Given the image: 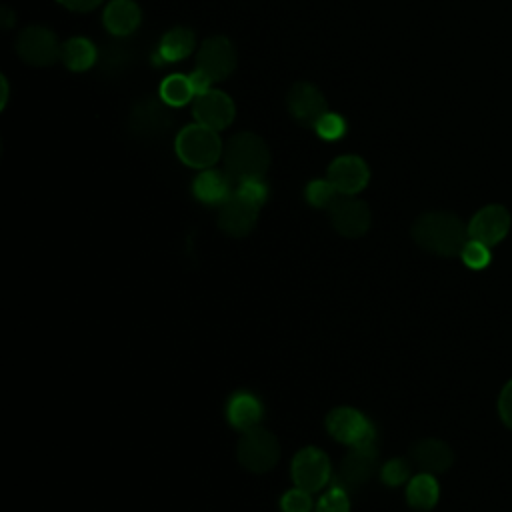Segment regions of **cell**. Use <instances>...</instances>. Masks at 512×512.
Masks as SVG:
<instances>
[{
  "mask_svg": "<svg viewBox=\"0 0 512 512\" xmlns=\"http://www.w3.org/2000/svg\"><path fill=\"white\" fill-rule=\"evenodd\" d=\"M414 242L430 254L452 258L460 256L468 238V226L450 212H426L412 224Z\"/></svg>",
  "mask_w": 512,
  "mask_h": 512,
  "instance_id": "obj_1",
  "label": "cell"
},
{
  "mask_svg": "<svg viewBox=\"0 0 512 512\" xmlns=\"http://www.w3.org/2000/svg\"><path fill=\"white\" fill-rule=\"evenodd\" d=\"M270 166V150L266 142L254 132H240L224 146V172L242 182L248 178H262Z\"/></svg>",
  "mask_w": 512,
  "mask_h": 512,
  "instance_id": "obj_2",
  "label": "cell"
},
{
  "mask_svg": "<svg viewBox=\"0 0 512 512\" xmlns=\"http://www.w3.org/2000/svg\"><path fill=\"white\" fill-rule=\"evenodd\" d=\"M176 154L192 168H210L222 156V142L216 130L196 122L178 132Z\"/></svg>",
  "mask_w": 512,
  "mask_h": 512,
  "instance_id": "obj_3",
  "label": "cell"
},
{
  "mask_svg": "<svg viewBox=\"0 0 512 512\" xmlns=\"http://www.w3.org/2000/svg\"><path fill=\"white\" fill-rule=\"evenodd\" d=\"M328 434L348 446H368L376 440V430L372 422L356 408L338 406L326 416Z\"/></svg>",
  "mask_w": 512,
  "mask_h": 512,
  "instance_id": "obj_4",
  "label": "cell"
},
{
  "mask_svg": "<svg viewBox=\"0 0 512 512\" xmlns=\"http://www.w3.org/2000/svg\"><path fill=\"white\" fill-rule=\"evenodd\" d=\"M280 458V446L274 434L266 428L246 430L238 442V460L240 464L256 474L268 472Z\"/></svg>",
  "mask_w": 512,
  "mask_h": 512,
  "instance_id": "obj_5",
  "label": "cell"
},
{
  "mask_svg": "<svg viewBox=\"0 0 512 512\" xmlns=\"http://www.w3.org/2000/svg\"><path fill=\"white\" fill-rule=\"evenodd\" d=\"M16 52L30 66H52L62 56V46L50 28L30 26L18 34Z\"/></svg>",
  "mask_w": 512,
  "mask_h": 512,
  "instance_id": "obj_6",
  "label": "cell"
},
{
  "mask_svg": "<svg viewBox=\"0 0 512 512\" xmlns=\"http://www.w3.org/2000/svg\"><path fill=\"white\" fill-rule=\"evenodd\" d=\"M290 472L294 484L312 494L328 484L332 468L326 452L316 446H306L296 452Z\"/></svg>",
  "mask_w": 512,
  "mask_h": 512,
  "instance_id": "obj_7",
  "label": "cell"
},
{
  "mask_svg": "<svg viewBox=\"0 0 512 512\" xmlns=\"http://www.w3.org/2000/svg\"><path fill=\"white\" fill-rule=\"evenodd\" d=\"M196 68L220 82L232 74L236 68V48L226 36L206 38L196 54Z\"/></svg>",
  "mask_w": 512,
  "mask_h": 512,
  "instance_id": "obj_8",
  "label": "cell"
},
{
  "mask_svg": "<svg viewBox=\"0 0 512 512\" xmlns=\"http://www.w3.org/2000/svg\"><path fill=\"white\" fill-rule=\"evenodd\" d=\"M288 112L302 126H316V122L328 112V104L322 92L310 82H296L288 90Z\"/></svg>",
  "mask_w": 512,
  "mask_h": 512,
  "instance_id": "obj_9",
  "label": "cell"
},
{
  "mask_svg": "<svg viewBox=\"0 0 512 512\" xmlns=\"http://www.w3.org/2000/svg\"><path fill=\"white\" fill-rule=\"evenodd\" d=\"M330 222L334 230L348 238H358L370 228V208L366 202L352 196H340L330 208Z\"/></svg>",
  "mask_w": 512,
  "mask_h": 512,
  "instance_id": "obj_10",
  "label": "cell"
},
{
  "mask_svg": "<svg viewBox=\"0 0 512 512\" xmlns=\"http://www.w3.org/2000/svg\"><path fill=\"white\" fill-rule=\"evenodd\" d=\"M376 470H378L376 444L354 446L340 462V472H338L336 484H340L346 490L362 486L364 482H368L374 476Z\"/></svg>",
  "mask_w": 512,
  "mask_h": 512,
  "instance_id": "obj_11",
  "label": "cell"
},
{
  "mask_svg": "<svg viewBox=\"0 0 512 512\" xmlns=\"http://www.w3.org/2000/svg\"><path fill=\"white\" fill-rule=\"evenodd\" d=\"M510 230V214L500 204H490L478 210L468 222V238L486 246H496Z\"/></svg>",
  "mask_w": 512,
  "mask_h": 512,
  "instance_id": "obj_12",
  "label": "cell"
},
{
  "mask_svg": "<svg viewBox=\"0 0 512 512\" xmlns=\"http://www.w3.org/2000/svg\"><path fill=\"white\" fill-rule=\"evenodd\" d=\"M192 112L198 124L218 132L234 120V102L220 90H208L194 98Z\"/></svg>",
  "mask_w": 512,
  "mask_h": 512,
  "instance_id": "obj_13",
  "label": "cell"
},
{
  "mask_svg": "<svg viewBox=\"0 0 512 512\" xmlns=\"http://www.w3.org/2000/svg\"><path fill=\"white\" fill-rule=\"evenodd\" d=\"M328 180L336 186V190L344 196H354L364 190L370 180V170L360 156H338L328 166Z\"/></svg>",
  "mask_w": 512,
  "mask_h": 512,
  "instance_id": "obj_14",
  "label": "cell"
},
{
  "mask_svg": "<svg viewBox=\"0 0 512 512\" xmlns=\"http://www.w3.org/2000/svg\"><path fill=\"white\" fill-rule=\"evenodd\" d=\"M410 458L420 468V472L442 474L452 466L454 452L446 442L438 438H422L412 444Z\"/></svg>",
  "mask_w": 512,
  "mask_h": 512,
  "instance_id": "obj_15",
  "label": "cell"
},
{
  "mask_svg": "<svg viewBox=\"0 0 512 512\" xmlns=\"http://www.w3.org/2000/svg\"><path fill=\"white\" fill-rule=\"evenodd\" d=\"M258 210L260 208H256V206L248 204L246 200H242L240 196L232 194L220 206L218 226L230 236H246L258 220Z\"/></svg>",
  "mask_w": 512,
  "mask_h": 512,
  "instance_id": "obj_16",
  "label": "cell"
},
{
  "mask_svg": "<svg viewBox=\"0 0 512 512\" xmlns=\"http://www.w3.org/2000/svg\"><path fill=\"white\" fill-rule=\"evenodd\" d=\"M232 178L226 172L220 170H204L200 172L194 182H192V192L194 196L204 202V204H212V206H222L232 194Z\"/></svg>",
  "mask_w": 512,
  "mask_h": 512,
  "instance_id": "obj_17",
  "label": "cell"
},
{
  "mask_svg": "<svg viewBox=\"0 0 512 512\" xmlns=\"http://www.w3.org/2000/svg\"><path fill=\"white\" fill-rule=\"evenodd\" d=\"M226 416L234 428L246 432V430L260 426L264 408H262V402L254 394L236 392L234 396H230V400L226 404Z\"/></svg>",
  "mask_w": 512,
  "mask_h": 512,
  "instance_id": "obj_18",
  "label": "cell"
},
{
  "mask_svg": "<svg viewBox=\"0 0 512 512\" xmlns=\"http://www.w3.org/2000/svg\"><path fill=\"white\" fill-rule=\"evenodd\" d=\"M168 124H170V116H168L166 108L152 98L140 102L130 114L132 130L142 136L160 134L168 128Z\"/></svg>",
  "mask_w": 512,
  "mask_h": 512,
  "instance_id": "obj_19",
  "label": "cell"
},
{
  "mask_svg": "<svg viewBox=\"0 0 512 512\" xmlns=\"http://www.w3.org/2000/svg\"><path fill=\"white\" fill-rule=\"evenodd\" d=\"M140 24V8L134 0H112L104 10V26L114 36H128Z\"/></svg>",
  "mask_w": 512,
  "mask_h": 512,
  "instance_id": "obj_20",
  "label": "cell"
},
{
  "mask_svg": "<svg viewBox=\"0 0 512 512\" xmlns=\"http://www.w3.org/2000/svg\"><path fill=\"white\" fill-rule=\"evenodd\" d=\"M438 496H440V488H438V482H436L434 474L420 472V474H416L408 480L406 500L412 508L430 510V508L436 506Z\"/></svg>",
  "mask_w": 512,
  "mask_h": 512,
  "instance_id": "obj_21",
  "label": "cell"
},
{
  "mask_svg": "<svg viewBox=\"0 0 512 512\" xmlns=\"http://www.w3.org/2000/svg\"><path fill=\"white\" fill-rule=\"evenodd\" d=\"M192 48H194L192 30L176 26V28H170L162 36L160 46H158V54H160V60H164V62H176V60L186 58L192 52Z\"/></svg>",
  "mask_w": 512,
  "mask_h": 512,
  "instance_id": "obj_22",
  "label": "cell"
},
{
  "mask_svg": "<svg viewBox=\"0 0 512 512\" xmlns=\"http://www.w3.org/2000/svg\"><path fill=\"white\" fill-rule=\"evenodd\" d=\"M62 62L68 70L74 72H84L88 68H92V64L96 62V48L90 40L86 38H70L62 44Z\"/></svg>",
  "mask_w": 512,
  "mask_h": 512,
  "instance_id": "obj_23",
  "label": "cell"
},
{
  "mask_svg": "<svg viewBox=\"0 0 512 512\" xmlns=\"http://www.w3.org/2000/svg\"><path fill=\"white\" fill-rule=\"evenodd\" d=\"M192 96H194V90L188 76L172 74L160 84V98L170 106H182L190 102Z\"/></svg>",
  "mask_w": 512,
  "mask_h": 512,
  "instance_id": "obj_24",
  "label": "cell"
},
{
  "mask_svg": "<svg viewBox=\"0 0 512 512\" xmlns=\"http://www.w3.org/2000/svg\"><path fill=\"white\" fill-rule=\"evenodd\" d=\"M342 194L336 190V186L326 178V180H312L306 186V200L314 208H330Z\"/></svg>",
  "mask_w": 512,
  "mask_h": 512,
  "instance_id": "obj_25",
  "label": "cell"
},
{
  "mask_svg": "<svg viewBox=\"0 0 512 512\" xmlns=\"http://www.w3.org/2000/svg\"><path fill=\"white\" fill-rule=\"evenodd\" d=\"M316 512H350V498H348V490L342 488L340 484H332V488H328L318 504H316Z\"/></svg>",
  "mask_w": 512,
  "mask_h": 512,
  "instance_id": "obj_26",
  "label": "cell"
},
{
  "mask_svg": "<svg viewBox=\"0 0 512 512\" xmlns=\"http://www.w3.org/2000/svg\"><path fill=\"white\" fill-rule=\"evenodd\" d=\"M234 194L240 196L242 200H246L248 204L260 208L268 198V186L264 184L262 178H248V180L236 182Z\"/></svg>",
  "mask_w": 512,
  "mask_h": 512,
  "instance_id": "obj_27",
  "label": "cell"
},
{
  "mask_svg": "<svg viewBox=\"0 0 512 512\" xmlns=\"http://www.w3.org/2000/svg\"><path fill=\"white\" fill-rule=\"evenodd\" d=\"M460 258L462 262L472 268V270H482L490 264L492 260V252H490V246L478 242V240H468L460 252Z\"/></svg>",
  "mask_w": 512,
  "mask_h": 512,
  "instance_id": "obj_28",
  "label": "cell"
},
{
  "mask_svg": "<svg viewBox=\"0 0 512 512\" xmlns=\"http://www.w3.org/2000/svg\"><path fill=\"white\" fill-rule=\"evenodd\" d=\"M382 482L388 486H400L410 480V464L404 458H390L380 470Z\"/></svg>",
  "mask_w": 512,
  "mask_h": 512,
  "instance_id": "obj_29",
  "label": "cell"
},
{
  "mask_svg": "<svg viewBox=\"0 0 512 512\" xmlns=\"http://www.w3.org/2000/svg\"><path fill=\"white\" fill-rule=\"evenodd\" d=\"M316 134L324 140H338L346 132V122L340 114L336 112H326L314 126Z\"/></svg>",
  "mask_w": 512,
  "mask_h": 512,
  "instance_id": "obj_30",
  "label": "cell"
},
{
  "mask_svg": "<svg viewBox=\"0 0 512 512\" xmlns=\"http://www.w3.org/2000/svg\"><path fill=\"white\" fill-rule=\"evenodd\" d=\"M280 508H282V512H310L312 510L310 492H306L298 486L284 492V496L280 500Z\"/></svg>",
  "mask_w": 512,
  "mask_h": 512,
  "instance_id": "obj_31",
  "label": "cell"
},
{
  "mask_svg": "<svg viewBox=\"0 0 512 512\" xmlns=\"http://www.w3.org/2000/svg\"><path fill=\"white\" fill-rule=\"evenodd\" d=\"M498 414H500V420L512 428V378L504 384L502 392H500V398H498Z\"/></svg>",
  "mask_w": 512,
  "mask_h": 512,
  "instance_id": "obj_32",
  "label": "cell"
},
{
  "mask_svg": "<svg viewBox=\"0 0 512 512\" xmlns=\"http://www.w3.org/2000/svg\"><path fill=\"white\" fill-rule=\"evenodd\" d=\"M190 84H192V90H194V96H198V94H204V92H208L210 90V84H212V78L208 76V74H204L202 70H194L190 76Z\"/></svg>",
  "mask_w": 512,
  "mask_h": 512,
  "instance_id": "obj_33",
  "label": "cell"
},
{
  "mask_svg": "<svg viewBox=\"0 0 512 512\" xmlns=\"http://www.w3.org/2000/svg\"><path fill=\"white\" fill-rule=\"evenodd\" d=\"M62 6L74 12H90L94 10L102 0H58Z\"/></svg>",
  "mask_w": 512,
  "mask_h": 512,
  "instance_id": "obj_34",
  "label": "cell"
},
{
  "mask_svg": "<svg viewBox=\"0 0 512 512\" xmlns=\"http://www.w3.org/2000/svg\"><path fill=\"white\" fill-rule=\"evenodd\" d=\"M0 84H2V100H0V106L4 108V106H6V100H8V80L2 76V78H0Z\"/></svg>",
  "mask_w": 512,
  "mask_h": 512,
  "instance_id": "obj_35",
  "label": "cell"
},
{
  "mask_svg": "<svg viewBox=\"0 0 512 512\" xmlns=\"http://www.w3.org/2000/svg\"><path fill=\"white\" fill-rule=\"evenodd\" d=\"M2 14H4V16H2V24L8 28V26L12 24V14H10L8 8H2Z\"/></svg>",
  "mask_w": 512,
  "mask_h": 512,
  "instance_id": "obj_36",
  "label": "cell"
}]
</instances>
